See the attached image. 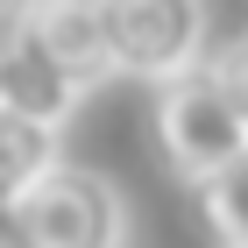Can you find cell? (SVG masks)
<instances>
[{
	"label": "cell",
	"mask_w": 248,
	"mask_h": 248,
	"mask_svg": "<svg viewBox=\"0 0 248 248\" xmlns=\"http://www.w3.org/2000/svg\"><path fill=\"white\" fill-rule=\"evenodd\" d=\"M0 241L7 248H121L128 241V206L85 163H50L29 191L0 206Z\"/></svg>",
	"instance_id": "1"
},
{
	"label": "cell",
	"mask_w": 248,
	"mask_h": 248,
	"mask_svg": "<svg viewBox=\"0 0 248 248\" xmlns=\"http://www.w3.org/2000/svg\"><path fill=\"white\" fill-rule=\"evenodd\" d=\"M114 71L170 85L206 64V0H99Z\"/></svg>",
	"instance_id": "2"
},
{
	"label": "cell",
	"mask_w": 248,
	"mask_h": 248,
	"mask_svg": "<svg viewBox=\"0 0 248 248\" xmlns=\"http://www.w3.org/2000/svg\"><path fill=\"white\" fill-rule=\"evenodd\" d=\"M248 142V128L234 121V107L220 99V85L206 78V64L170 85H156V149L185 185H206L220 163Z\"/></svg>",
	"instance_id": "3"
},
{
	"label": "cell",
	"mask_w": 248,
	"mask_h": 248,
	"mask_svg": "<svg viewBox=\"0 0 248 248\" xmlns=\"http://www.w3.org/2000/svg\"><path fill=\"white\" fill-rule=\"evenodd\" d=\"M78 85L57 71V57L36 43L29 21H0V107L21 121H36V128H64L78 114Z\"/></svg>",
	"instance_id": "4"
},
{
	"label": "cell",
	"mask_w": 248,
	"mask_h": 248,
	"mask_svg": "<svg viewBox=\"0 0 248 248\" xmlns=\"http://www.w3.org/2000/svg\"><path fill=\"white\" fill-rule=\"evenodd\" d=\"M36 43L57 57V71L71 78L78 93H93L99 78H114V57H107V29H99V0H64V7H43L29 15Z\"/></svg>",
	"instance_id": "5"
},
{
	"label": "cell",
	"mask_w": 248,
	"mask_h": 248,
	"mask_svg": "<svg viewBox=\"0 0 248 248\" xmlns=\"http://www.w3.org/2000/svg\"><path fill=\"white\" fill-rule=\"evenodd\" d=\"M50 163H64L57 156V128H36V121H21V114L0 107V206L15 191H29Z\"/></svg>",
	"instance_id": "6"
},
{
	"label": "cell",
	"mask_w": 248,
	"mask_h": 248,
	"mask_svg": "<svg viewBox=\"0 0 248 248\" xmlns=\"http://www.w3.org/2000/svg\"><path fill=\"white\" fill-rule=\"evenodd\" d=\"M199 206H206V227L220 234V248H248V142L199 185Z\"/></svg>",
	"instance_id": "7"
},
{
	"label": "cell",
	"mask_w": 248,
	"mask_h": 248,
	"mask_svg": "<svg viewBox=\"0 0 248 248\" xmlns=\"http://www.w3.org/2000/svg\"><path fill=\"white\" fill-rule=\"evenodd\" d=\"M206 78L220 85V99L234 107V121L248 128V36H227L220 50L206 57Z\"/></svg>",
	"instance_id": "8"
},
{
	"label": "cell",
	"mask_w": 248,
	"mask_h": 248,
	"mask_svg": "<svg viewBox=\"0 0 248 248\" xmlns=\"http://www.w3.org/2000/svg\"><path fill=\"white\" fill-rule=\"evenodd\" d=\"M43 7H64V0H0V21H29V15H43Z\"/></svg>",
	"instance_id": "9"
},
{
	"label": "cell",
	"mask_w": 248,
	"mask_h": 248,
	"mask_svg": "<svg viewBox=\"0 0 248 248\" xmlns=\"http://www.w3.org/2000/svg\"><path fill=\"white\" fill-rule=\"evenodd\" d=\"M0 248H7V241H0Z\"/></svg>",
	"instance_id": "10"
}]
</instances>
